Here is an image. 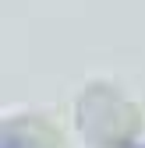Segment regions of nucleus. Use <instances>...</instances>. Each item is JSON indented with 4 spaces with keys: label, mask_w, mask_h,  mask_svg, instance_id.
<instances>
[]
</instances>
